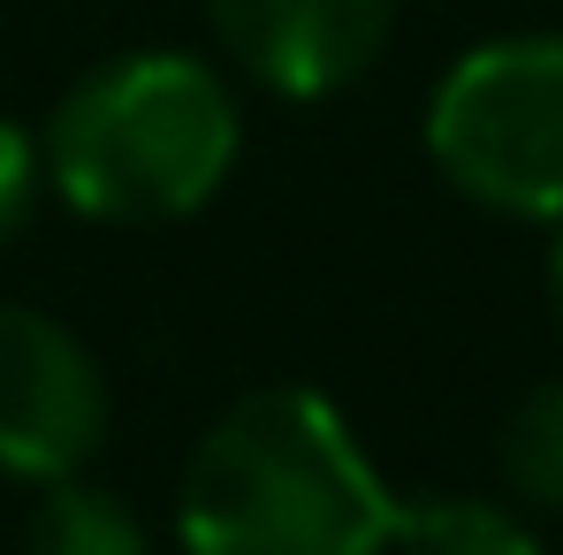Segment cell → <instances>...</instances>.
Wrapping results in <instances>:
<instances>
[{
    "mask_svg": "<svg viewBox=\"0 0 563 555\" xmlns=\"http://www.w3.org/2000/svg\"><path fill=\"white\" fill-rule=\"evenodd\" d=\"M427 160L503 221H563V31L487 38L427 99Z\"/></svg>",
    "mask_w": 563,
    "mask_h": 555,
    "instance_id": "obj_3",
    "label": "cell"
},
{
    "mask_svg": "<svg viewBox=\"0 0 563 555\" xmlns=\"http://www.w3.org/2000/svg\"><path fill=\"white\" fill-rule=\"evenodd\" d=\"M46 198V153H38V130L8 122L0 114V244L23 236V221L38 213Z\"/></svg>",
    "mask_w": 563,
    "mask_h": 555,
    "instance_id": "obj_9",
    "label": "cell"
},
{
    "mask_svg": "<svg viewBox=\"0 0 563 555\" xmlns=\"http://www.w3.org/2000/svg\"><path fill=\"white\" fill-rule=\"evenodd\" d=\"M23 555H153V541L114 487L69 471V479H46V495L23 525Z\"/></svg>",
    "mask_w": 563,
    "mask_h": 555,
    "instance_id": "obj_7",
    "label": "cell"
},
{
    "mask_svg": "<svg viewBox=\"0 0 563 555\" xmlns=\"http://www.w3.org/2000/svg\"><path fill=\"white\" fill-rule=\"evenodd\" d=\"M46 190L107 229H161L213 206L244 153L229 77L176 46H137L77 77L38 130Z\"/></svg>",
    "mask_w": 563,
    "mask_h": 555,
    "instance_id": "obj_2",
    "label": "cell"
},
{
    "mask_svg": "<svg viewBox=\"0 0 563 555\" xmlns=\"http://www.w3.org/2000/svg\"><path fill=\"white\" fill-rule=\"evenodd\" d=\"M388 555H541V533L518 502L495 495H419L396 502Z\"/></svg>",
    "mask_w": 563,
    "mask_h": 555,
    "instance_id": "obj_6",
    "label": "cell"
},
{
    "mask_svg": "<svg viewBox=\"0 0 563 555\" xmlns=\"http://www.w3.org/2000/svg\"><path fill=\"white\" fill-rule=\"evenodd\" d=\"M176 541L184 555H388L396 487L335 396L282 380L236 396L198 434Z\"/></svg>",
    "mask_w": 563,
    "mask_h": 555,
    "instance_id": "obj_1",
    "label": "cell"
},
{
    "mask_svg": "<svg viewBox=\"0 0 563 555\" xmlns=\"http://www.w3.org/2000/svg\"><path fill=\"white\" fill-rule=\"evenodd\" d=\"M114 396L99 358L38 304H0V471L69 479L107 449Z\"/></svg>",
    "mask_w": 563,
    "mask_h": 555,
    "instance_id": "obj_4",
    "label": "cell"
},
{
    "mask_svg": "<svg viewBox=\"0 0 563 555\" xmlns=\"http://www.w3.org/2000/svg\"><path fill=\"white\" fill-rule=\"evenodd\" d=\"M495 457H503L510 502H526L541 518H563V380H541L533 396L510 403Z\"/></svg>",
    "mask_w": 563,
    "mask_h": 555,
    "instance_id": "obj_8",
    "label": "cell"
},
{
    "mask_svg": "<svg viewBox=\"0 0 563 555\" xmlns=\"http://www.w3.org/2000/svg\"><path fill=\"white\" fill-rule=\"evenodd\" d=\"M221 54L275 99L351 92L396 31V0H206Z\"/></svg>",
    "mask_w": 563,
    "mask_h": 555,
    "instance_id": "obj_5",
    "label": "cell"
},
{
    "mask_svg": "<svg viewBox=\"0 0 563 555\" xmlns=\"http://www.w3.org/2000/svg\"><path fill=\"white\" fill-rule=\"evenodd\" d=\"M549 312L563 328V221H556V244H549Z\"/></svg>",
    "mask_w": 563,
    "mask_h": 555,
    "instance_id": "obj_10",
    "label": "cell"
}]
</instances>
